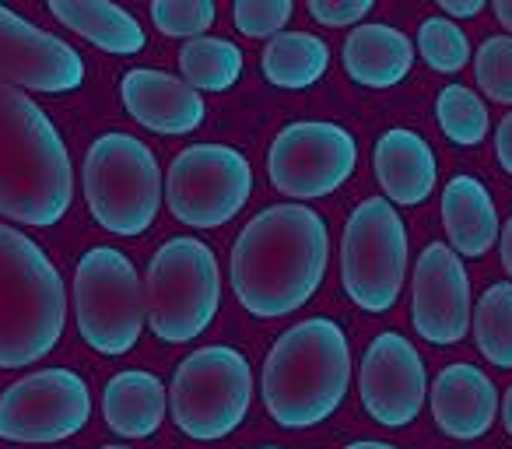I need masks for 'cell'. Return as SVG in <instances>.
<instances>
[{
  "label": "cell",
  "mask_w": 512,
  "mask_h": 449,
  "mask_svg": "<svg viewBox=\"0 0 512 449\" xmlns=\"http://www.w3.org/2000/svg\"><path fill=\"white\" fill-rule=\"evenodd\" d=\"M330 229L306 204H274L260 211L232 246V292L260 320L302 309L327 278Z\"/></svg>",
  "instance_id": "6da1fadb"
},
{
  "label": "cell",
  "mask_w": 512,
  "mask_h": 449,
  "mask_svg": "<svg viewBox=\"0 0 512 449\" xmlns=\"http://www.w3.org/2000/svg\"><path fill=\"white\" fill-rule=\"evenodd\" d=\"M74 169L53 120L0 81V218L50 229L71 211Z\"/></svg>",
  "instance_id": "7a4b0ae2"
},
{
  "label": "cell",
  "mask_w": 512,
  "mask_h": 449,
  "mask_svg": "<svg viewBox=\"0 0 512 449\" xmlns=\"http://www.w3.org/2000/svg\"><path fill=\"white\" fill-rule=\"evenodd\" d=\"M351 344L327 316L295 323L264 362V407L281 428H313L348 397Z\"/></svg>",
  "instance_id": "3957f363"
},
{
  "label": "cell",
  "mask_w": 512,
  "mask_h": 449,
  "mask_svg": "<svg viewBox=\"0 0 512 449\" xmlns=\"http://www.w3.org/2000/svg\"><path fill=\"white\" fill-rule=\"evenodd\" d=\"M67 288L36 239L0 225V369H25L64 337Z\"/></svg>",
  "instance_id": "277c9868"
},
{
  "label": "cell",
  "mask_w": 512,
  "mask_h": 449,
  "mask_svg": "<svg viewBox=\"0 0 512 449\" xmlns=\"http://www.w3.org/2000/svg\"><path fill=\"white\" fill-rule=\"evenodd\" d=\"M81 183L92 218L113 236L134 239L155 225L162 207V169L155 151L134 134H102L88 148Z\"/></svg>",
  "instance_id": "5b68a950"
},
{
  "label": "cell",
  "mask_w": 512,
  "mask_h": 449,
  "mask_svg": "<svg viewBox=\"0 0 512 449\" xmlns=\"http://www.w3.org/2000/svg\"><path fill=\"white\" fill-rule=\"evenodd\" d=\"M218 302L221 271L211 246L193 236L165 239L144 278V316L151 334L165 344L193 341L214 323Z\"/></svg>",
  "instance_id": "8992f818"
},
{
  "label": "cell",
  "mask_w": 512,
  "mask_h": 449,
  "mask_svg": "<svg viewBox=\"0 0 512 449\" xmlns=\"http://www.w3.org/2000/svg\"><path fill=\"white\" fill-rule=\"evenodd\" d=\"M253 400V369L228 344H207L179 362L169 386V407L179 432L200 442L232 435Z\"/></svg>",
  "instance_id": "52a82bcc"
},
{
  "label": "cell",
  "mask_w": 512,
  "mask_h": 449,
  "mask_svg": "<svg viewBox=\"0 0 512 449\" xmlns=\"http://www.w3.org/2000/svg\"><path fill=\"white\" fill-rule=\"evenodd\" d=\"M74 313L88 348L99 355H127L141 337L144 281L134 260L113 246H95L74 271Z\"/></svg>",
  "instance_id": "ba28073f"
},
{
  "label": "cell",
  "mask_w": 512,
  "mask_h": 449,
  "mask_svg": "<svg viewBox=\"0 0 512 449\" xmlns=\"http://www.w3.org/2000/svg\"><path fill=\"white\" fill-rule=\"evenodd\" d=\"M407 274V229L386 197H369L351 211L341 239V281L365 313L397 306Z\"/></svg>",
  "instance_id": "9c48e42d"
},
{
  "label": "cell",
  "mask_w": 512,
  "mask_h": 449,
  "mask_svg": "<svg viewBox=\"0 0 512 449\" xmlns=\"http://www.w3.org/2000/svg\"><path fill=\"white\" fill-rule=\"evenodd\" d=\"M253 169L242 151L228 144H190L169 165L165 204L172 218L190 229H221L246 207Z\"/></svg>",
  "instance_id": "30bf717a"
},
{
  "label": "cell",
  "mask_w": 512,
  "mask_h": 449,
  "mask_svg": "<svg viewBox=\"0 0 512 449\" xmlns=\"http://www.w3.org/2000/svg\"><path fill=\"white\" fill-rule=\"evenodd\" d=\"M358 165V141L348 127L330 120L288 123L271 144L267 169L278 193L316 200L337 193Z\"/></svg>",
  "instance_id": "8fae6325"
},
{
  "label": "cell",
  "mask_w": 512,
  "mask_h": 449,
  "mask_svg": "<svg viewBox=\"0 0 512 449\" xmlns=\"http://www.w3.org/2000/svg\"><path fill=\"white\" fill-rule=\"evenodd\" d=\"M92 418L88 383L71 369H39L0 393V439L60 442L78 435Z\"/></svg>",
  "instance_id": "7c38bea8"
},
{
  "label": "cell",
  "mask_w": 512,
  "mask_h": 449,
  "mask_svg": "<svg viewBox=\"0 0 512 449\" xmlns=\"http://www.w3.org/2000/svg\"><path fill=\"white\" fill-rule=\"evenodd\" d=\"M0 81L22 92L67 95L85 85V60L60 36L0 4Z\"/></svg>",
  "instance_id": "4fadbf2b"
},
{
  "label": "cell",
  "mask_w": 512,
  "mask_h": 449,
  "mask_svg": "<svg viewBox=\"0 0 512 449\" xmlns=\"http://www.w3.org/2000/svg\"><path fill=\"white\" fill-rule=\"evenodd\" d=\"M358 393L362 404L379 425L386 428H404L425 407L428 376L425 362H421L418 348L407 337L379 334L376 341L365 348L362 372H358Z\"/></svg>",
  "instance_id": "5bb4252c"
},
{
  "label": "cell",
  "mask_w": 512,
  "mask_h": 449,
  "mask_svg": "<svg viewBox=\"0 0 512 449\" xmlns=\"http://www.w3.org/2000/svg\"><path fill=\"white\" fill-rule=\"evenodd\" d=\"M470 313L474 306H470V278L463 260L446 243H428L414 264L411 285V316L418 337L449 348L467 337Z\"/></svg>",
  "instance_id": "9a60e30c"
},
{
  "label": "cell",
  "mask_w": 512,
  "mask_h": 449,
  "mask_svg": "<svg viewBox=\"0 0 512 449\" xmlns=\"http://www.w3.org/2000/svg\"><path fill=\"white\" fill-rule=\"evenodd\" d=\"M120 99L123 109L151 134H193L207 116L200 92H193L176 74L151 71V67H134L123 74Z\"/></svg>",
  "instance_id": "2e32d148"
},
{
  "label": "cell",
  "mask_w": 512,
  "mask_h": 449,
  "mask_svg": "<svg viewBox=\"0 0 512 449\" xmlns=\"http://www.w3.org/2000/svg\"><path fill=\"white\" fill-rule=\"evenodd\" d=\"M498 414V390L488 372L453 362L432 383V418L449 439H481Z\"/></svg>",
  "instance_id": "e0dca14e"
},
{
  "label": "cell",
  "mask_w": 512,
  "mask_h": 449,
  "mask_svg": "<svg viewBox=\"0 0 512 449\" xmlns=\"http://www.w3.org/2000/svg\"><path fill=\"white\" fill-rule=\"evenodd\" d=\"M372 169H376L386 200L404 207L425 204L435 190V176H439L428 141L407 127H393L379 137L376 151H372Z\"/></svg>",
  "instance_id": "ac0fdd59"
},
{
  "label": "cell",
  "mask_w": 512,
  "mask_h": 449,
  "mask_svg": "<svg viewBox=\"0 0 512 449\" xmlns=\"http://www.w3.org/2000/svg\"><path fill=\"white\" fill-rule=\"evenodd\" d=\"M344 71L355 85L365 88H393L411 74L414 46L400 29L383 22L355 25L344 39Z\"/></svg>",
  "instance_id": "d6986e66"
},
{
  "label": "cell",
  "mask_w": 512,
  "mask_h": 449,
  "mask_svg": "<svg viewBox=\"0 0 512 449\" xmlns=\"http://www.w3.org/2000/svg\"><path fill=\"white\" fill-rule=\"evenodd\" d=\"M442 225L456 257L477 260L498 239V211L481 179L453 176L442 190Z\"/></svg>",
  "instance_id": "ffe728a7"
},
{
  "label": "cell",
  "mask_w": 512,
  "mask_h": 449,
  "mask_svg": "<svg viewBox=\"0 0 512 449\" xmlns=\"http://www.w3.org/2000/svg\"><path fill=\"white\" fill-rule=\"evenodd\" d=\"M165 407H169V390L155 372L144 369L116 372L102 393V414H106L109 428L123 439L155 435L165 421Z\"/></svg>",
  "instance_id": "44dd1931"
},
{
  "label": "cell",
  "mask_w": 512,
  "mask_h": 449,
  "mask_svg": "<svg viewBox=\"0 0 512 449\" xmlns=\"http://www.w3.org/2000/svg\"><path fill=\"white\" fill-rule=\"evenodd\" d=\"M50 15L113 57H134L148 43L141 22L109 0H50Z\"/></svg>",
  "instance_id": "7402d4cb"
},
{
  "label": "cell",
  "mask_w": 512,
  "mask_h": 449,
  "mask_svg": "<svg viewBox=\"0 0 512 449\" xmlns=\"http://www.w3.org/2000/svg\"><path fill=\"white\" fill-rule=\"evenodd\" d=\"M330 67V46L313 32H281L264 46L260 71L274 88L302 92L316 85Z\"/></svg>",
  "instance_id": "603a6c76"
},
{
  "label": "cell",
  "mask_w": 512,
  "mask_h": 449,
  "mask_svg": "<svg viewBox=\"0 0 512 449\" xmlns=\"http://www.w3.org/2000/svg\"><path fill=\"white\" fill-rule=\"evenodd\" d=\"M179 71L193 92H228L242 74V50L218 36L190 39L179 50Z\"/></svg>",
  "instance_id": "cb8c5ba5"
},
{
  "label": "cell",
  "mask_w": 512,
  "mask_h": 449,
  "mask_svg": "<svg viewBox=\"0 0 512 449\" xmlns=\"http://www.w3.org/2000/svg\"><path fill=\"white\" fill-rule=\"evenodd\" d=\"M474 337L495 369H512V281H498L477 299Z\"/></svg>",
  "instance_id": "d4e9b609"
},
{
  "label": "cell",
  "mask_w": 512,
  "mask_h": 449,
  "mask_svg": "<svg viewBox=\"0 0 512 449\" xmlns=\"http://www.w3.org/2000/svg\"><path fill=\"white\" fill-rule=\"evenodd\" d=\"M442 134L460 148H477L488 137V109L467 85H446L435 102Z\"/></svg>",
  "instance_id": "484cf974"
},
{
  "label": "cell",
  "mask_w": 512,
  "mask_h": 449,
  "mask_svg": "<svg viewBox=\"0 0 512 449\" xmlns=\"http://www.w3.org/2000/svg\"><path fill=\"white\" fill-rule=\"evenodd\" d=\"M418 50L425 64L439 74H456L467 67L470 60V39L449 18H428L418 29Z\"/></svg>",
  "instance_id": "4316f807"
},
{
  "label": "cell",
  "mask_w": 512,
  "mask_h": 449,
  "mask_svg": "<svg viewBox=\"0 0 512 449\" xmlns=\"http://www.w3.org/2000/svg\"><path fill=\"white\" fill-rule=\"evenodd\" d=\"M218 18L211 0H155L151 22L169 39H200Z\"/></svg>",
  "instance_id": "83f0119b"
},
{
  "label": "cell",
  "mask_w": 512,
  "mask_h": 449,
  "mask_svg": "<svg viewBox=\"0 0 512 449\" xmlns=\"http://www.w3.org/2000/svg\"><path fill=\"white\" fill-rule=\"evenodd\" d=\"M474 78L491 102L512 106V36H491L474 57Z\"/></svg>",
  "instance_id": "f1b7e54d"
},
{
  "label": "cell",
  "mask_w": 512,
  "mask_h": 449,
  "mask_svg": "<svg viewBox=\"0 0 512 449\" xmlns=\"http://www.w3.org/2000/svg\"><path fill=\"white\" fill-rule=\"evenodd\" d=\"M295 15L292 0H235L232 4V22L246 39H264L281 36Z\"/></svg>",
  "instance_id": "f546056e"
},
{
  "label": "cell",
  "mask_w": 512,
  "mask_h": 449,
  "mask_svg": "<svg viewBox=\"0 0 512 449\" xmlns=\"http://www.w3.org/2000/svg\"><path fill=\"white\" fill-rule=\"evenodd\" d=\"M372 11V0H309V15L320 25L330 29H344V25L362 22Z\"/></svg>",
  "instance_id": "4dcf8cb0"
},
{
  "label": "cell",
  "mask_w": 512,
  "mask_h": 449,
  "mask_svg": "<svg viewBox=\"0 0 512 449\" xmlns=\"http://www.w3.org/2000/svg\"><path fill=\"white\" fill-rule=\"evenodd\" d=\"M495 151H498V165L512 176V113L498 123L495 130Z\"/></svg>",
  "instance_id": "1f68e13d"
},
{
  "label": "cell",
  "mask_w": 512,
  "mask_h": 449,
  "mask_svg": "<svg viewBox=\"0 0 512 449\" xmlns=\"http://www.w3.org/2000/svg\"><path fill=\"white\" fill-rule=\"evenodd\" d=\"M439 4L453 18H477L484 11V0H439Z\"/></svg>",
  "instance_id": "d6a6232c"
},
{
  "label": "cell",
  "mask_w": 512,
  "mask_h": 449,
  "mask_svg": "<svg viewBox=\"0 0 512 449\" xmlns=\"http://www.w3.org/2000/svg\"><path fill=\"white\" fill-rule=\"evenodd\" d=\"M502 267H505V274L512 278V218L502 225Z\"/></svg>",
  "instance_id": "836d02e7"
},
{
  "label": "cell",
  "mask_w": 512,
  "mask_h": 449,
  "mask_svg": "<svg viewBox=\"0 0 512 449\" xmlns=\"http://www.w3.org/2000/svg\"><path fill=\"white\" fill-rule=\"evenodd\" d=\"M495 18L502 22V29L512 32V0H495Z\"/></svg>",
  "instance_id": "e575fe53"
},
{
  "label": "cell",
  "mask_w": 512,
  "mask_h": 449,
  "mask_svg": "<svg viewBox=\"0 0 512 449\" xmlns=\"http://www.w3.org/2000/svg\"><path fill=\"white\" fill-rule=\"evenodd\" d=\"M344 449H400V446H393V442H376V439H362V442H351V446H344Z\"/></svg>",
  "instance_id": "d590c367"
},
{
  "label": "cell",
  "mask_w": 512,
  "mask_h": 449,
  "mask_svg": "<svg viewBox=\"0 0 512 449\" xmlns=\"http://www.w3.org/2000/svg\"><path fill=\"white\" fill-rule=\"evenodd\" d=\"M502 421H505V432L512 435V386L505 390V404H502Z\"/></svg>",
  "instance_id": "8d00e7d4"
},
{
  "label": "cell",
  "mask_w": 512,
  "mask_h": 449,
  "mask_svg": "<svg viewBox=\"0 0 512 449\" xmlns=\"http://www.w3.org/2000/svg\"><path fill=\"white\" fill-rule=\"evenodd\" d=\"M102 449H130V446H102Z\"/></svg>",
  "instance_id": "74e56055"
},
{
  "label": "cell",
  "mask_w": 512,
  "mask_h": 449,
  "mask_svg": "<svg viewBox=\"0 0 512 449\" xmlns=\"http://www.w3.org/2000/svg\"><path fill=\"white\" fill-rule=\"evenodd\" d=\"M260 449H281V446H260Z\"/></svg>",
  "instance_id": "f35d334b"
}]
</instances>
